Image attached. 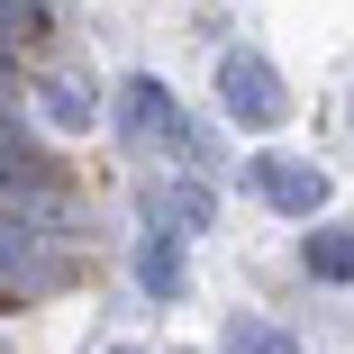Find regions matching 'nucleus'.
I'll list each match as a JSON object with an SVG mask.
<instances>
[{"mask_svg": "<svg viewBox=\"0 0 354 354\" xmlns=\"http://www.w3.org/2000/svg\"><path fill=\"white\" fill-rule=\"evenodd\" d=\"M118 127L136 136V146H155V155H182V164H209V146H200V127H191V109L155 82V73H127L118 82Z\"/></svg>", "mask_w": 354, "mask_h": 354, "instance_id": "f257e3e1", "label": "nucleus"}, {"mask_svg": "<svg viewBox=\"0 0 354 354\" xmlns=\"http://www.w3.org/2000/svg\"><path fill=\"white\" fill-rule=\"evenodd\" d=\"M218 109H227L236 127H254V136L291 118V91H281L272 55H254V46H227V55H218Z\"/></svg>", "mask_w": 354, "mask_h": 354, "instance_id": "f03ea898", "label": "nucleus"}, {"mask_svg": "<svg viewBox=\"0 0 354 354\" xmlns=\"http://www.w3.org/2000/svg\"><path fill=\"white\" fill-rule=\"evenodd\" d=\"M245 191L272 218H318L327 209V164H309V155H245Z\"/></svg>", "mask_w": 354, "mask_h": 354, "instance_id": "7ed1b4c3", "label": "nucleus"}, {"mask_svg": "<svg viewBox=\"0 0 354 354\" xmlns=\"http://www.w3.org/2000/svg\"><path fill=\"white\" fill-rule=\"evenodd\" d=\"M64 272H73V263H64L55 236L0 218V291H64Z\"/></svg>", "mask_w": 354, "mask_h": 354, "instance_id": "20e7f679", "label": "nucleus"}, {"mask_svg": "<svg viewBox=\"0 0 354 354\" xmlns=\"http://www.w3.org/2000/svg\"><path fill=\"white\" fill-rule=\"evenodd\" d=\"M136 281H146V300H182L191 291V263H182V236L155 227L146 245H136Z\"/></svg>", "mask_w": 354, "mask_h": 354, "instance_id": "39448f33", "label": "nucleus"}, {"mask_svg": "<svg viewBox=\"0 0 354 354\" xmlns=\"http://www.w3.org/2000/svg\"><path fill=\"white\" fill-rule=\"evenodd\" d=\"M300 263H309V281H354V227L345 218H309Z\"/></svg>", "mask_w": 354, "mask_h": 354, "instance_id": "423d86ee", "label": "nucleus"}, {"mask_svg": "<svg viewBox=\"0 0 354 354\" xmlns=\"http://www.w3.org/2000/svg\"><path fill=\"white\" fill-rule=\"evenodd\" d=\"M209 209H218V200H209V182H173V191H155V200H146V218H155V227H191V236H200V227H209Z\"/></svg>", "mask_w": 354, "mask_h": 354, "instance_id": "0eeeda50", "label": "nucleus"}, {"mask_svg": "<svg viewBox=\"0 0 354 354\" xmlns=\"http://www.w3.org/2000/svg\"><path fill=\"white\" fill-rule=\"evenodd\" d=\"M37 109H46V118H55L64 136H82V127L100 118V109H91V91H82L73 73H46V82H37Z\"/></svg>", "mask_w": 354, "mask_h": 354, "instance_id": "6e6552de", "label": "nucleus"}, {"mask_svg": "<svg viewBox=\"0 0 354 354\" xmlns=\"http://www.w3.org/2000/svg\"><path fill=\"white\" fill-rule=\"evenodd\" d=\"M227 354H300V336H281L272 318H227Z\"/></svg>", "mask_w": 354, "mask_h": 354, "instance_id": "1a4fd4ad", "label": "nucleus"}, {"mask_svg": "<svg viewBox=\"0 0 354 354\" xmlns=\"http://www.w3.org/2000/svg\"><path fill=\"white\" fill-rule=\"evenodd\" d=\"M109 354H146V345H109Z\"/></svg>", "mask_w": 354, "mask_h": 354, "instance_id": "9d476101", "label": "nucleus"}]
</instances>
